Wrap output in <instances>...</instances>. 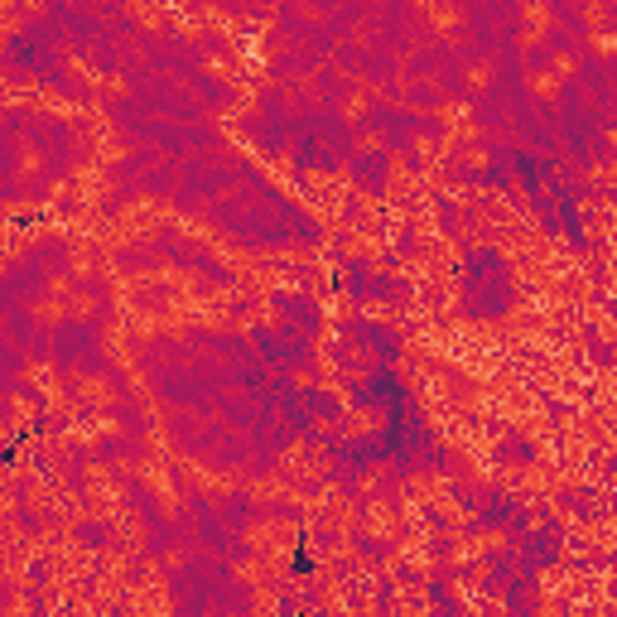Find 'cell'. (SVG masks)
Masks as SVG:
<instances>
[{"instance_id":"cell-5","label":"cell","mask_w":617,"mask_h":617,"mask_svg":"<svg viewBox=\"0 0 617 617\" xmlns=\"http://www.w3.org/2000/svg\"><path fill=\"white\" fill-rule=\"evenodd\" d=\"M54 358L63 372H107V352H102V338H97V328H92L87 319H68L58 328V338H54Z\"/></svg>"},{"instance_id":"cell-11","label":"cell","mask_w":617,"mask_h":617,"mask_svg":"<svg viewBox=\"0 0 617 617\" xmlns=\"http://www.w3.org/2000/svg\"><path fill=\"white\" fill-rule=\"evenodd\" d=\"M603 63H608V77H613V87H617V54H613V58H603Z\"/></svg>"},{"instance_id":"cell-9","label":"cell","mask_w":617,"mask_h":617,"mask_svg":"<svg viewBox=\"0 0 617 617\" xmlns=\"http://www.w3.org/2000/svg\"><path fill=\"white\" fill-rule=\"evenodd\" d=\"M270 305L280 309L285 323L299 328V333H313V328H319V305L305 299V295H270Z\"/></svg>"},{"instance_id":"cell-7","label":"cell","mask_w":617,"mask_h":617,"mask_svg":"<svg viewBox=\"0 0 617 617\" xmlns=\"http://www.w3.org/2000/svg\"><path fill=\"white\" fill-rule=\"evenodd\" d=\"M338 63L348 68V77H362V83H376V87H396L401 83V63L391 54H376V49L362 44V39L338 44Z\"/></svg>"},{"instance_id":"cell-2","label":"cell","mask_w":617,"mask_h":617,"mask_svg":"<svg viewBox=\"0 0 617 617\" xmlns=\"http://www.w3.org/2000/svg\"><path fill=\"white\" fill-rule=\"evenodd\" d=\"M242 130L256 140V150H266V155L290 150L295 146V102H290V92L266 87L260 92V102H256V111L242 121Z\"/></svg>"},{"instance_id":"cell-4","label":"cell","mask_w":617,"mask_h":617,"mask_svg":"<svg viewBox=\"0 0 617 617\" xmlns=\"http://www.w3.org/2000/svg\"><path fill=\"white\" fill-rule=\"evenodd\" d=\"M411 77H425V83H429V87H439L449 102L472 97V92H468V63L458 58V49L449 44V39H429L425 49H415Z\"/></svg>"},{"instance_id":"cell-8","label":"cell","mask_w":617,"mask_h":617,"mask_svg":"<svg viewBox=\"0 0 617 617\" xmlns=\"http://www.w3.org/2000/svg\"><path fill=\"white\" fill-rule=\"evenodd\" d=\"M348 179L358 183L362 193H386V179H391V150H358L348 164Z\"/></svg>"},{"instance_id":"cell-3","label":"cell","mask_w":617,"mask_h":617,"mask_svg":"<svg viewBox=\"0 0 617 617\" xmlns=\"http://www.w3.org/2000/svg\"><path fill=\"white\" fill-rule=\"evenodd\" d=\"M362 24H366V44H372L376 54H391V58L425 39V15H419L415 6H366Z\"/></svg>"},{"instance_id":"cell-1","label":"cell","mask_w":617,"mask_h":617,"mask_svg":"<svg viewBox=\"0 0 617 617\" xmlns=\"http://www.w3.org/2000/svg\"><path fill=\"white\" fill-rule=\"evenodd\" d=\"M517 299V280H511V266L502 260V252H468L464 260V285H458V309L468 319H502Z\"/></svg>"},{"instance_id":"cell-6","label":"cell","mask_w":617,"mask_h":617,"mask_svg":"<svg viewBox=\"0 0 617 617\" xmlns=\"http://www.w3.org/2000/svg\"><path fill=\"white\" fill-rule=\"evenodd\" d=\"M362 130L386 140L391 155H411L415 140H419V111H405V107H386V102H372L362 116Z\"/></svg>"},{"instance_id":"cell-10","label":"cell","mask_w":617,"mask_h":617,"mask_svg":"<svg viewBox=\"0 0 617 617\" xmlns=\"http://www.w3.org/2000/svg\"><path fill=\"white\" fill-rule=\"evenodd\" d=\"M405 97H411L415 107H435V102H444V92L429 87V83H411V87H405Z\"/></svg>"}]
</instances>
